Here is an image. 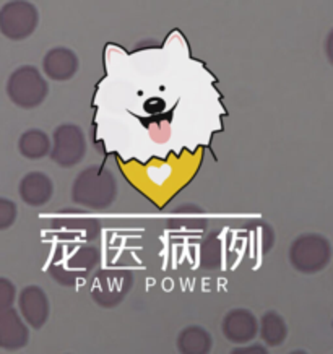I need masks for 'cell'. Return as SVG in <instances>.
Masks as SVG:
<instances>
[{"label": "cell", "mask_w": 333, "mask_h": 354, "mask_svg": "<svg viewBox=\"0 0 333 354\" xmlns=\"http://www.w3.org/2000/svg\"><path fill=\"white\" fill-rule=\"evenodd\" d=\"M100 250L90 244L60 242L54 247L51 255L48 272L59 285L72 288L82 279L90 277L100 263Z\"/></svg>", "instance_id": "obj_1"}, {"label": "cell", "mask_w": 333, "mask_h": 354, "mask_svg": "<svg viewBox=\"0 0 333 354\" xmlns=\"http://www.w3.org/2000/svg\"><path fill=\"white\" fill-rule=\"evenodd\" d=\"M117 198V183L111 171L102 166H90L75 177L72 200L80 207L101 212L109 208Z\"/></svg>", "instance_id": "obj_2"}, {"label": "cell", "mask_w": 333, "mask_h": 354, "mask_svg": "<svg viewBox=\"0 0 333 354\" xmlns=\"http://www.w3.org/2000/svg\"><path fill=\"white\" fill-rule=\"evenodd\" d=\"M289 263L303 274H316L332 262V242L317 232L298 236L289 245Z\"/></svg>", "instance_id": "obj_3"}, {"label": "cell", "mask_w": 333, "mask_h": 354, "mask_svg": "<svg viewBox=\"0 0 333 354\" xmlns=\"http://www.w3.org/2000/svg\"><path fill=\"white\" fill-rule=\"evenodd\" d=\"M7 95L17 108L36 109L48 97L49 83L35 65H21L8 77Z\"/></svg>", "instance_id": "obj_4"}, {"label": "cell", "mask_w": 333, "mask_h": 354, "mask_svg": "<svg viewBox=\"0 0 333 354\" xmlns=\"http://www.w3.org/2000/svg\"><path fill=\"white\" fill-rule=\"evenodd\" d=\"M87 137L77 124H62L55 127L51 140V160L60 167H73L87 156Z\"/></svg>", "instance_id": "obj_5"}, {"label": "cell", "mask_w": 333, "mask_h": 354, "mask_svg": "<svg viewBox=\"0 0 333 354\" xmlns=\"http://www.w3.org/2000/svg\"><path fill=\"white\" fill-rule=\"evenodd\" d=\"M53 232L62 242L87 244L100 234V221L83 209H64L51 221Z\"/></svg>", "instance_id": "obj_6"}, {"label": "cell", "mask_w": 333, "mask_h": 354, "mask_svg": "<svg viewBox=\"0 0 333 354\" xmlns=\"http://www.w3.org/2000/svg\"><path fill=\"white\" fill-rule=\"evenodd\" d=\"M132 288V273L120 268H106L95 274L91 297L98 306L112 309L119 306Z\"/></svg>", "instance_id": "obj_7"}, {"label": "cell", "mask_w": 333, "mask_h": 354, "mask_svg": "<svg viewBox=\"0 0 333 354\" xmlns=\"http://www.w3.org/2000/svg\"><path fill=\"white\" fill-rule=\"evenodd\" d=\"M39 25V12L30 2H8L0 8V32L10 41L30 38Z\"/></svg>", "instance_id": "obj_8"}, {"label": "cell", "mask_w": 333, "mask_h": 354, "mask_svg": "<svg viewBox=\"0 0 333 354\" xmlns=\"http://www.w3.org/2000/svg\"><path fill=\"white\" fill-rule=\"evenodd\" d=\"M18 314L28 328L41 330L48 324L51 314L49 297L41 286L30 285L23 288L18 296Z\"/></svg>", "instance_id": "obj_9"}, {"label": "cell", "mask_w": 333, "mask_h": 354, "mask_svg": "<svg viewBox=\"0 0 333 354\" xmlns=\"http://www.w3.org/2000/svg\"><path fill=\"white\" fill-rule=\"evenodd\" d=\"M224 338L234 344H249L259 335V320L249 309L229 310L222 322Z\"/></svg>", "instance_id": "obj_10"}, {"label": "cell", "mask_w": 333, "mask_h": 354, "mask_svg": "<svg viewBox=\"0 0 333 354\" xmlns=\"http://www.w3.org/2000/svg\"><path fill=\"white\" fill-rule=\"evenodd\" d=\"M80 68L78 55L72 49L53 48L43 57V75L53 82H69L77 75Z\"/></svg>", "instance_id": "obj_11"}, {"label": "cell", "mask_w": 333, "mask_h": 354, "mask_svg": "<svg viewBox=\"0 0 333 354\" xmlns=\"http://www.w3.org/2000/svg\"><path fill=\"white\" fill-rule=\"evenodd\" d=\"M30 342V328L23 322L18 310L10 309L0 312V348L6 351H18Z\"/></svg>", "instance_id": "obj_12"}, {"label": "cell", "mask_w": 333, "mask_h": 354, "mask_svg": "<svg viewBox=\"0 0 333 354\" xmlns=\"http://www.w3.org/2000/svg\"><path fill=\"white\" fill-rule=\"evenodd\" d=\"M18 194H20L23 202L30 205V207H43L53 198V179L41 171H30L21 177L20 185H18Z\"/></svg>", "instance_id": "obj_13"}, {"label": "cell", "mask_w": 333, "mask_h": 354, "mask_svg": "<svg viewBox=\"0 0 333 354\" xmlns=\"http://www.w3.org/2000/svg\"><path fill=\"white\" fill-rule=\"evenodd\" d=\"M206 226L205 209L197 205H182L174 208L168 218V227L179 234H197L201 232Z\"/></svg>", "instance_id": "obj_14"}, {"label": "cell", "mask_w": 333, "mask_h": 354, "mask_svg": "<svg viewBox=\"0 0 333 354\" xmlns=\"http://www.w3.org/2000/svg\"><path fill=\"white\" fill-rule=\"evenodd\" d=\"M176 346L181 354H210L213 348L212 335L199 325H190L177 335Z\"/></svg>", "instance_id": "obj_15"}, {"label": "cell", "mask_w": 333, "mask_h": 354, "mask_svg": "<svg viewBox=\"0 0 333 354\" xmlns=\"http://www.w3.org/2000/svg\"><path fill=\"white\" fill-rule=\"evenodd\" d=\"M18 151L23 158L30 161H39L49 156L51 153V138L44 130L30 129L21 133L18 140Z\"/></svg>", "instance_id": "obj_16"}, {"label": "cell", "mask_w": 333, "mask_h": 354, "mask_svg": "<svg viewBox=\"0 0 333 354\" xmlns=\"http://www.w3.org/2000/svg\"><path fill=\"white\" fill-rule=\"evenodd\" d=\"M259 335L267 346H280L285 343L288 337V327H286L285 319L278 312L269 310L260 317L259 322Z\"/></svg>", "instance_id": "obj_17"}, {"label": "cell", "mask_w": 333, "mask_h": 354, "mask_svg": "<svg viewBox=\"0 0 333 354\" xmlns=\"http://www.w3.org/2000/svg\"><path fill=\"white\" fill-rule=\"evenodd\" d=\"M223 260V244L217 232L206 237V241L201 244L200 262L201 267L206 270H215L222 265Z\"/></svg>", "instance_id": "obj_18"}, {"label": "cell", "mask_w": 333, "mask_h": 354, "mask_svg": "<svg viewBox=\"0 0 333 354\" xmlns=\"http://www.w3.org/2000/svg\"><path fill=\"white\" fill-rule=\"evenodd\" d=\"M18 216V207L12 200L0 197V231H6L15 225Z\"/></svg>", "instance_id": "obj_19"}, {"label": "cell", "mask_w": 333, "mask_h": 354, "mask_svg": "<svg viewBox=\"0 0 333 354\" xmlns=\"http://www.w3.org/2000/svg\"><path fill=\"white\" fill-rule=\"evenodd\" d=\"M17 297V288L10 279L0 277V312L10 309L15 302Z\"/></svg>", "instance_id": "obj_20"}, {"label": "cell", "mask_w": 333, "mask_h": 354, "mask_svg": "<svg viewBox=\"0 0 333 354\" xmlns=\"http://www.w3.org/2000/svg\"><path fill=\"white\" fill-rule=\"evenodd\" d=\"M231 354H270L265 344H241V346L234 348Z\"/></svg>", "instance_id": "obj_21"}, {"label": "cell", "mask_w": 333, "mask_h": 354, "mask_svg": "<svg viewBox=\"0 0 333 354\" xmlns=\"http://www.w3.org/2000/svg\"><path fill=\"white\" fill-rule=\"evenodd\" d=\"M289 354H307L306 351H301V349H298V351H291Z\"/></svg>", "instance_id": "obj_22"}]
</instances>
